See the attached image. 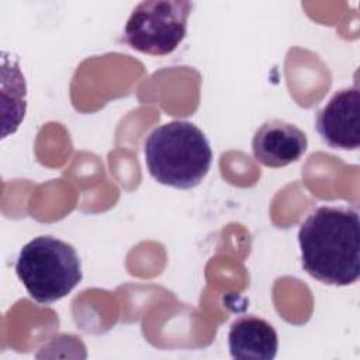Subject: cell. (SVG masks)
<instances>
[{
	"mask_svg": "<svg viewBox=\"0 0 360 360\" xmlns=\"http://www.w3.org/2000/svg\"><path fill=\"white\" fill-rule=\"evenodd\" d=\"M143 153L149 174L158 183L180 190L198 186L212 163L205 134L183 120L156 127L145 139Z\"/></svg>",
	"mask_w": 360,
	"mask_h": 360,
	"instance_id": "2",
	"label": "cell"
},
{
	"mask_svg": "<svg viewBox=\"0 0 360 360\" xmlns=\"http://www.w3.org/2000/svg\"><path fill=\"white\" fill-rule=\"evenodd\" d=\"M304 270L330 285H349L360 277V219L350 207L323 205L298 231Z\"/></svg>",
	"mask_w": 360,
	"mask_h": 360,
	"instance_id": "1",
	"label": "cell"
},
{
	"mask_svg": "<svg viewBox=\"0 0 360 360\" xmlns=\"http://www.w3.org/2000/svg\"><path fill=\"white\" fill-rule=\"evenodd\" d=\"M191 10L187 0L141 1L125 22L122 41L138 52L166 56L186 38Z\"/></svg>",
	"mask_w": 360,
	"mask_h": 360,
	"instance_id": "4",
	"label": "cell"
},
{
	"mask_svg": "<svg viewBox=\"0 0 360 360\" xmlns=\"http://www.w3.org/2000/svg\"><path fill=\"white\" fill-rule=\"evenodd\" d=\"M15 273L31 298L44 305L66 297L83 278L76 249L49 235L34 238L21 248Z\"/></svg>",
	"mask_w": 360,
	"mask_h": 360,
	"instance_id": "3",
	"label": "cell"
},
{
	"mask_svg": "<svg viewBox=\"0 0 360 360\" xmlns=\"http://www.w3.org/2000/svg\"><path fill=\"white\" fill-rule=\"evenodd\" d=\"M308 148V138L297 125L273 118L262 124L253 135L255 159L267 167H284L297 162Z\"/></svg>",
	"mask_w": 360,
	"mask_h": 360,
	"instance_id": "6",
	"label": "cell"
},
{
	"mask_svg": "<svg viewBox=\"0 0 360 360\" xmlns=\"http://www.w3.org/2000/svg\"><path fill=\"white\" fill-rule=\"evenodd\" d=\"M359 84L336 91L316 112L315 128L322 141L342 150H356L360 146L359 129Z\"/></svg>",
	"mask_w": 360,
	"mask_h": 360,
	"instance_id": "5",
	"label": "cell"
},
{
	"mask_svg": "<svg viewBox=\"0 0 360 360\" xmlns=\"http://www.w3.org/2000/svg\"><path fill=\"white\" fill-rule=\"evenodd\" d=\"M228 345L233 359L273 360L278 349V336L273 325L266 319L245 315L232 322Z\"/></svg>",
	"mask_w": 360,
	"mask_h": 360,
	"instance_id": "7",
	"label": "cell"
}]
</instances>
